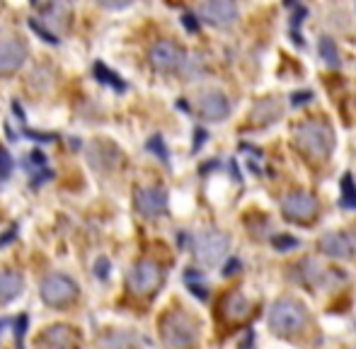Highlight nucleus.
<instances>
[{
	"mask_svg": "<svg viewBox=\"0 0 356 349\" xmlns=\"http://www.w3.org/2000/svg\"><path fill=\"white\" fill-rule=\"evenodd\" d=\"M180 71L185 73L187 78H199V73L204 71V61H202V56H189V58H185V63H182Z\"/></svg>",
	"mask_w": 356,
	"mask_h": 349,
	"instance_id": "nucleus-27",
	"label": "nucleus"
},
{
	"mask_svg": "<svg viewBox=\"0 0 356 349\" xmlns=\"http://www.w3.org/2000/svg\"><path fill=\"white\" fill-rule=\"evenodd\" d=\"M294 146L308 160H325L335 148V131L322 119H305L294 126Z\"/></svg>",
	"mask_w": 356,
	"mask_h": 349,
	"instance_id": "nucleus-1",
	"label": "nucleus"
},
{
	"mask_svg": "<svg viewBox=\"0 0 356 349\" xmlns=\"http://www.w3.org/2000/svg\"><path fill=\"white\" fill-rule=\"evenodd\" d=\"M351 349H356V347H351Z\"/></svg>",
	"mask_w": 356,
	"mask_h": 349,
	"instance_id": "nucleus-40",
	"label": "nucleus"
},
{
	"mask_svg": "<svg viewBox=\"0 0 356 349\" xmlns=\"http://www.w3.org/2000/svg\"><path fill=\"white\" fill-rule=\"evenodd\" d=\"M131 337L129 335H121V333H112L102 339V349H129Z\"/></svg>",
	"mask_w": 356,
	"mask_h": 349,
	"instance_id": "nucleus-25",
	"label": "nucleus"
},
{
	"mask_svg": "<svg viewBox=\"0 0 356 349\" xmlns=\"http://www.w3.org/2000/svg\"><path fill=\"white\" fill-rule=\"evenodd\" d=\"M281 114H284V102H281L279 98H262L252 107L250 119H252V124H257V126H267V124L281 119Z\"/></svg>",
	"mask_w": 356,
	"mask_h": 349,
	"instance_id": "nucleus-17",
	"label": "nucleus"
},
{
	"mask_svg": "<svg viewBox=\"0 0 356 349\" xmlns=\"http://www.w3.org/2000/svg\"><path fill=\"white\" fill-rule=\"evenodd\" d=\"M252 342H254V333L252 330H248V335H245L243 344H240V349H252Z\"/></svg>",
	"mask_w": 356,
	"mask_h": 349,
	"instance_id": "nucleus-35",
	"label": "nucleus"
},
{
	"mask_svg": "<svg viewBox=\"0 0 356 349\" xmlns=\"http://www.w3.org/2000/svg\"><path fill=\"white\" fill-rule=\"evenodd\" d=\"M90 165L97 170H112L119 165V160H121V153H119V148L114 144H109V141H95L93 146H90Z\"/></svg>",
	"mask_w": 356,
	"mask_h": 349,
	"instance_id": "nucleus-16",
	"label": "nucleus"
},
{
	"mask_svg": "<svg viewBox=\"0 0 356 349\" xmlns=\"http://www.w3.org/2000/svg\"><path fill=\"white\" fill-rule=\"evenodd\" d=\"M163 277H165V274H163V269L158 262L141 260L131 267L129 286H131V291H136V293H153L155 289L163 284Z\"/></svg>",
	"mask_w": 356,
	"mask_h": 349,
	"instance_id": "nucleus-7",
	"label": "nucleus"
},
{
	"mask_svg": "<svg viewBox=\"0 0 356 349\" xmlns=\"http://www.w3.org/2000/svg\"><path fill=\"white\" fill-rule=\"evenodd\" d=\"M39 349H75L78 347V335L68 325H54L47 328L39 339H36Z\"/></svg>",
	"mask_w": 356,
	"mask_h": 349,
	"instance_id": "nucleus-14",
	"label": "nucleus"
},
{
	"mask_svg": "<svg viewBox=\"0 0 356 349\" xmlns=\"http://www.w3.org/2000/svg\"><path fill=\"white\" fill-rule=\"evenodd\" d=\"M230 170H233V177H235V180L240 182V168L235 165V160H230Z\"/></svg>",
	"mask_w": 356,
	"mask_h": 349,
	"instance_id": "nucleus-38",
	"label": "nucleus"
},
{
	"mask_svg": "<svg viewBox=\"0 0 356 349\" xmlns=\"http://www.w3.org/2000/svg\"><path fill=\"white\" fill-rule=\"evenodd\" d=\"M25 289V277L20 272H0V306L15 301Z\"/></svg>",
	"mask_w": 356,
	"mask_h": 349,
	"instance_id": "nucleus-18",
	"label": "nucleus"
},
{
	"mask_svg": "<svg viewBox=\"0 0 356 349\" xmlns=\"http://www.w3.org/2000/svg\"><path fill=\"white\" fill-rule=\"evenodd\" d=\"M318 199L308 192H291V194L284 196L281 201V214H284L286 221H296V223H305L310 218L318 216Z\"/></svg>",
	"mask_w": 356,
	"mask_h": 349,
	"instance_id": "nucleus-6",
	"label": "nucleus"
},
{
	"mask_svg": "<svg viewBox=\"0 0 356 349\" xmlns=\"http://www.w3.org/2000/svg\"><path fill=\"white\" fill-rule=\"evenodd\" d=\"M196 107H199V114L209 122H223V119L230 114V102L223 93L218 90H206V93L199 95L196 100Z\"/></svg>",
	"mask_w": 356,
	"mask_h": 349,
	"instance_id": "nucleus-10",
	"label": "nucleus"
},
{
	"mask_svg": "<svg viewBox=\"0 0 356 349\" xmlns=\"http://www.w3.org/2000/svg\"><path fill=\"white\" fill-rule=\"evenodd\" d=\"M340 204L344 206V209L356 211V182H354V177H351L349 172L342 177V199H340Z\"/></svg>",
	"mask_w": 356,
	"mask_h": 349,
	"instance_id": "nucleus-22",
	"label": "nucleus"
},
{
	"mask_svg": "<svg viewBox=\"0 0 356 349\" xmlns=\"http://www.w3.org/2000/svg\"><path fill=\"white\" fill-rule=\"evenodd\" d=\"M150 63H153L155 71L170 73L182 68L185 63V52L177 47L175 41H158L153 49H150Z\"/></svg>",
	"mask_w": 356,
	"mask_h": 349,
	"instance_id": "nucleus-8",
	"label": "nucleus"
},
{
	"mask_svg": "<svg viewBox=\"0 0 356 349\" xmlns=\"http://www.w3.org/2000/svg\"><path fill=\"white\" fill-rule=\"evenodd\" d=\"M298 279L305 284V286H320L322 279H325V272L315 260H303L298 264Z\"/></svg>",
	"mask_w": 356,
	"mask_h": 349,
	"instance_id": "nucleus-19",
	"label": "nucleus"
},
{
	"mask_svg": "<svg viewBox=\"0 0 356 349\" xmlns=\"http://www.w3.org/2000/svg\"><path fill=\"white\" fill-rule=\"evenodd\" d=\"M182 25H185L189 32H199V20H196L191 12H185V15H182Z\"/></svg>",
	"mask_w": 356,
	"mask_h": 349,
	"instance_id": "nucleus-31",
	"label": "nucleus"
},
{
	"mask_svg": "<svg viewBox=\"0 0 356 349\" xmlns=\"http://www.w3.org/2000/svg\"><path fill=\"white\" fill-rule=\"evenodd\" d=\"M310 100H313V93H308V90H303V93H294V95H291V102H294V107H303V104H308Z\"/></svg>",
	"mask_w": 356,
	"mask_h": 349,
	"instance_id": "nucleus-30",
	"label": "nucleus"
},
{
	"mask_svg": "<svg viewBox=\"0 0 356 349\" xmlns=\"http://www.w3.org/2000/svg\"><path fill=\"white\" fill-rule=\"evenodd\" d=\"M308 325V311L296 298H279L269 311V328L279 335H294Z\"/></svg>",
	"mask_w": 356,
	"mask_h": 349,
	"instance_id": "nucleus-3",
	"label": "nucleus"
},
{
	"mask_svg": "<svg viewBox=\"0 0 356 349\" xmlns=\"http://www.w3.org/2000/svg\"><path fill=\"white\" fill-rule=\"evenodd\" d=\"M272 245L279 252H289V250H296L300 243H298V238L289 236V233H276V236L272 238Z\"/></svg>",
	"mask_w": 356,
	"mask_h": 349,
	"instance_id": "nucleus-24",
	"label": "nucleus"
},
{
	"mask_svg": "<svg viewBox=\"0 0 356 349\" xmlns=\"http://www.w3.org/2000/svg\"><path fill=\"white\" fill-rule=\"evenodd\" d=\"M17 236V233H15V228H12V231H8V236H3V238H0V245H5V243L8 240H12V238H15Z\"/></svg>",
	"mask_w": 356,
	"mask_h": 349,
	"instance_id": "nucleus-37",
	"label": "nucleus"
},
{
	"mask_svg": "<svg viewBox=\"0 0 356 349\" xmlns=\"http://www.w3.org/2000/svg\"><path fill=\"white\" fill-rule=\"evenodd\" d=\"M148 150H153V153L158 155L163 163H170V150H167L163 136H150V139H148Z\"/></svg>",
	"mask_w": 356,
	"mask_h": 349,
	"instance_id": "nucleus-26",
	"label": "nucleus"
},
{
	"mask_svg": "<svg viewBox=\"0 0 356 349\" xmlns=\"http://www.w3.org/2000/svg\"><path fill=\"white\" fill-rule=\"evenodd\" d=\"M25 58H27V44L20 36H12V39L3 41L0 44V76L15 73L25 63Z\"/></svg>",
	"mask_w": 356,
	"mask_h": 349,
	"instance_id": "nucleus-12",
	"label": "nucleus"
},
{
	"mask_svg": "<svg viewBox=\"0 0 356 349\" xmlns=\"http://www.w3.org/2000/svg\"><path fill=\"white\" fill-rule=\"evenodd\" d=\"M185 282H187V286L191 289V293H194L196 298H202V301H206L209 298V289H206V284H204V277L196 269H187L185 272Z\"/></svg>",
	"mask_w": 356,
	"mask_h": 349,
	"instance_id": "nucleus-23",
	"label": "nucleus"
},
{
	"mask_svg": "<svg viewBox=\"0 0 356 349\" xmlns=\"http://www.w3.org/2000/svg\"><path fill=\"white\" fill-rule=\"evenodd\" d=\"M25 330H27V315H20V320H17V337H25Z\"/></svg>",
	"mask_w": 356,
	"mask_h": 349,
	"instance_id": "nucleus-36",
	"label": "nucleus"
},
{
	"mask_svg": "<svg viewBox=\"0 0 356 349\" xmlns=\"http://www.w3.org/2000/svg\"><path fill=\"white\" fill-rule=\"evenodd\" d=\"M95 78H97L99 82H104V85H112L114 90H119V93H121V90H126V82L121 80V78H119L114 71H109L104 63H99V61L95 63Z\"/></svg>",
	"mask_w": 356,
	"mask_h": 349,
	"instance_id": "nucleus-20",
	"label": "nucleus"
},
{
	"mask_svg": "<svg viewBox=\"0 0 356 349\" xmlns=\"http://www.w3.org/2000/svg\"><path fill=\"white\" fill-rule=\"evenodd\" d=\"M161 337L167 349H189L199 339V323L185 311H170L161 320Z\"/></svg>",
	"mask_w": 356,
	"mask_h": 349,
	"instance_id": "nucleus-2",
	"label": "nucleus"
},
{
	"mask_svg": "<svg viewBox=\"0 0 356 349\" xmlns=\"http://www.w3.org/2000/svg\"><path fill=\"white\" fill-rule=\"evenodd\" d=\"M107 267H109L107 257H102V260H97V277H99V279L107 277Z\"/></svg>",
	"mask_w": 356,
	"mask_h": 349,
	"instance_id": "nucleus-34",
	"label": "nucleus"
},
{
	"mask_svg": "<svg viewBox=\"0 0 356 349\" xmlns=\"http://www.w3.org/2000/svg\"><path fill=\"white\" fill-rule=\"evenodd\" d=\"M199 15L216 27H230L237 20V5L230 0H211L199 8Z\"/></svg>",
	"mask_w": 356,
	"mask_h": 349,
	"instance_id": "nucleus-11",
	"label": "nucleus"
},
{
	"mask_svg": "<svg viewBox=\"0 0 356 349\" xmlns=\"http://www.w3.org/2000/svg\"><path fill=\"white\" fill-rule=\"evenodd\" d=\"M318 52H320L322 61H325L327 66L340 68L342 61H340V52H337V47H335V39H330V36H322L320 44H318Z\"/></svg>",
	"mask_w": 356,
	"mask_h": 349,
	"instance_id": "nucleus-21",
	"label": "nucleus"
},
{
	"mask_svg": "<svg viewBox=\"0 0 356 349\" xmlns=\"http://www.w3.org/2000/svg\"><path fill=\"white\" fill-rule=\"evenodd\" d=\"M204 141H206V131H204V128H196V131H194V150L202 148Z\"/></svg>",
	"mask_w": 356,
	"mask_h": 349,
	"instance_id": "nucleus-33",
	"label": "nucleus"
},
{
	"mask_svg": "<svg viewBox=\"0 0 356 349\" xmlns=\"http://www.w3.org/2000/svg\"><path fill=\"white\" fill-rule=\"evenodd\" d=\"M250 313H252V303L240 291H228L221 298V315L228 323H243Z\"/></svg>",
	"mask_w": 356,
	"mask_h": 349,
	"instance_id": "nucleus-15",
	"label": "nucleus"
},
{
	"mask_svg": "<svg viewBox=\"0 0 356 349\" xmlns=\"http://www.w3.org/2000/svg\"><path fill=\"white\" fill-rule=\"evenodd\" d=\"M0 328H3V323H0Z\"/></svg>",
	"mask_w": 356,
	"mask_h": 349,
	"instance_id": "nucleus-39",
	"label": "nucleus"
},
{
	"mask_svg": "<svg viewBox=\"0 0 356 349\" xmlns=\"http://www.w3.org/2000/svg\"><path fill=\"white\" fill-rule=\"evenodd\" d=\"M134 201L136 209L143 216H148V218L163 216L167 211V192L163 187H143V190L136 192Z\"/></svg>",
	"mask_w": 356,
	"mask_h": 349,
	"instance_id": "nucleus-9",
	"label": "nucleus"
},
{
	"mask_svg": "<svg viewBox=\"0 0 356 349\" xmlns=\"http://www.w3.org/2000/svg\"><path fill=\"white\" fill-rule=\"evenodd\" d=\"M320 252H325L327 257H337V260H349L356 252V243L349 233L332 231L320 238Z\"/></svg>",
	"mask_w": 356,
	"mask_h": 349,
	"instance_id": "nucleus-13",
	"label": "nucleus"
},
{
	"mask_svg": "<svg viewBox=\"0 0 356 349\" xmlns=\"http://www.w3.org/2000/svg\"><path fill=\"white\" fill-rule=\"evenodd\" d=\"M10 172V155L5 150H0V177H5Z\"/></svg>",
	"mask_w": 356,
	"mask_h": 349,
	"instance_id": "nucleus-32",
	"label": "nucleus"
},
{
	"mask_svg": "<svg viewBox=\"0 0 356 349\" xmlns=\"http://www.w3.org/2000/svg\"><path fill=\"white\" fill-rule=\"evenodd\" d=\"M240 269H243L240 260H237V257H230V260L226 262V267H223V274H226V277H235V274L240 272Z\"/></svg>",
	"mask_w": 356,
	"mask_h": 349,
	"instance_id": "nucleus-29",
	"label": "nucleus"
},
{
	"mask_svg": "<svg viewBox=\"0 0 356 349\" xmlns=\"http://www.w3.org/2000/svg\"><path fill=\"white\" fill-rule=\"evenodd\" d=\"M29 27H32V30L36 32V34L42 36L44 41H49V44H58L56 34H54V32H49L47 27L42 25V20H36V17H32V20H29Z\"/></svg>",
	"mask_w": 356,
	"mask_h": 349,
	"instance_id": "nucleus-28",
	"label": "nucleus"
},
{
	"mask_svg": "<svg viewBox=\"0 0 356 349\" xmlns=\"http://www.w3.org/2000/svg\"><path fill=\"white\" fill-rule=\"evenodd\" d=\"M39 293L47 306H66L78 296V284L66 274H49V277H44Z\"/></svg>",
	"mask_w": 356,
	"mask_h": 349,
	"instance_id": "nucleus-5",
	"label": "nucleus"
},
{
	"mask_svg": "<svg viewBox=\"0 0 356 349\" xmlns=\"http://www.w3.org/2000/svg\"><path fill=\"white\" fill-rule=\"evenodd\" d=\"M228 247H230V238L221 231H202L194 238V255L202 264H218L226 257Z\"/></svg>",
	"mask_w": 356,
	"mask_h": 349,
	"instance_id": "nucleus-4",
	"label": "nucleus"
}]
</instances>
